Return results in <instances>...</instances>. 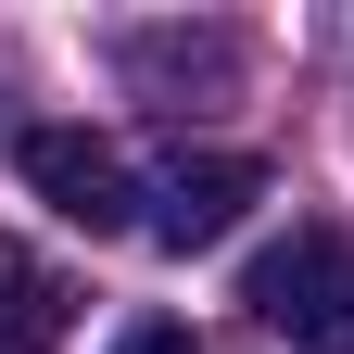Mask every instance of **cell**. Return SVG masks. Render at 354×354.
<instances>
[{
  "mask_svg": "<svg viewBox=\"0 0 354 354\" xmlns=\"http://www.w3.org/2000/svg\"><path fill=\"white\" fill-rule=\"evenodd\" d=\"M114 354H190V329H177V317H140V329H127Z\"/></svg>",
  "mask_w": 354,
  "mask_h": 354,
  "instance_id": "obj_6",
  "label": "cell"
},
{
  "mask_svg": "<svg viewBox=\"0 0 354 354\" xmlns=\"http://www.w3.org/2000/svg\"><path fill=\"white\" fill-rule=\"evenodd\" d=\"M26 177H38V203L64 215V228H88V241H114V228H152V190L127 177V152L114 140H88V127H26Z\"/></svg>",
  "mask_w": 354,
  "mask_h": 354,
  "instance_id": "obj_2",
  "label": "cell"
},
{
  "mask_svg": "<svg viewBox=\"0 0 354 354\" xmlns=\"http://www.w3.org/2000/svg\"><path fill=\"white\" fill-rule=\"evenodd\" d=\"M64 329H76V291H64L26 241H0V354H51Z\"/></svg>",
  "mask_w": 354,
  "mask_h": 354,
  "instance_id": "obj_5",
  "label": "cell"
},
{
  "mask_svg": "<svg viewBox=\"0 0 354 354\" xmlns=\"http://www.w3.org/2000/svg\"><path fill=\"white\" fill-rule=\"evenodd\" d=\"M241 304H253L291 354H354V241H342V228H291V241H266L253 279H241Z\"/></svg>",
  "mask_w": 354,
  "mask_h": 354,
  "instance_id": "obj_1",
  "label": "cell"
},
{
  "mask_svg": "<svg viewBox=\"0 0 354 354\" xmlns=\"http://www.w3.org/2000/svg\"><path fill=\"white\" fill-rule=\"evenodd\" d=\"M253 203H266V165L253 152H177L152 177V241L165 253H203V241H228Z\"/></svg>",
  "mask_w": 354,
  "mask_h": 354,
  "instance_id": "obj_3",
  "label": "cell"
},
{
  "mask_svg": "<svg viewBox=\"0 0 354 354\" xmlns=\"http://www.w3.org/2000/svg\"><path fill=\"white\" fill-rule=\"evenodd\" d=\"M127 76H140L152 102H190V88L228 102V88H241V38L228 26H140V38H127Z\"/></svg>",
  "mask_w": 354,
  "mask_h": 354,
  "instance_id": "obj_4",
  "label": "cell"
}]
</instances>
